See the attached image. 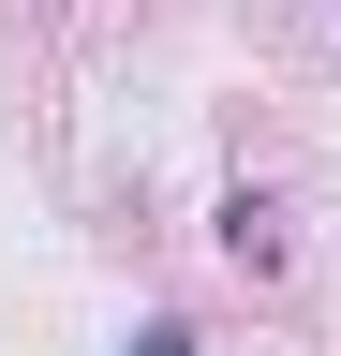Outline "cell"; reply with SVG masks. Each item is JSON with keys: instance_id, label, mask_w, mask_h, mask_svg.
<instances>
[{"instance_id": "6da1fadb", "label": "cell", "mask_w": 341, "mask_h": 356, "mask_svg": "<svg viewBox=\"0 0 341 356\" xmlns=\"http://www.w3.org/2000/svg\"><path fill=\"white\" fill-rule=\"evenodd\" d=\"M119 356H193V327H178V312H149V327L119 341Z\"/></svg>"}]
</instances>
